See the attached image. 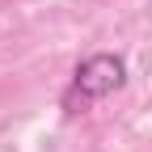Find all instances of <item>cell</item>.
Here are the masks:
<instances>
[{"label": "cell", "instance_id": "obj_1", "mask_svg": "<svg viewBox=\"0 0 152 152\" xmlns=\"http://www.w3.org/2000/svg\"><path fill=\"white\" fill-rule=\"evenodd\" d=\"M123 80H127V64L118 55H110V51H97L76 68V97H80V106L102 102L114 89H123Z\"/></svg>", "mask_w": 152, "mask_h": 152}]
</instances>
